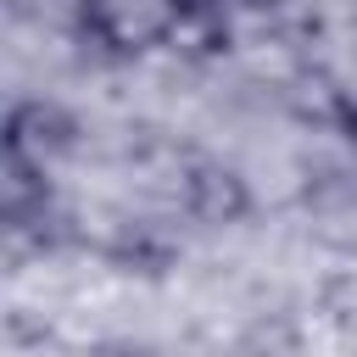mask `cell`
Segmentation results:
<instances>
[{"label": "cell", "instance_id": "1", "mask_svg": "<svg viewBox=\"0 0 357 357\" xmlns=\"http://www.w3.org/2000/svg\"><path fill=\"white\" fill-rule=\"evenodd\" d=\"M178 206L195 223H240L251 212V190L234 167L212 162V156H184L178 162V184H173Z\"/></svg>", "mask_w": 357, "mask_h": 357}, {"label": "cell", "instance_id": "2", "mask_svg": "<svg viewBox=\"0 0 357 357\" xmlns=\"http://www.w3.org/2000/svg\"><path fill=\"white\" fill-rule=\"evenodd\" d=\"M229 28H234L229 0H156V17H151V33L184 56L229 50Z\"/></svg>", "mask_w": 357, "mask_h": 357}, {"label": "cell", "instance_id": "3", "mask_svg": "<svg viewBox=\"0 0 357 357\" xmlns=\"http://www.w3.org/2000/svg\"><path fill=\"white\" fill-rule=\"evenodd\" d=\"M78 145V117L56 100H17L6 112V151L28 156V162H56Z\"/></svg>", "mask_w": 357, "mask_h": 357}, {"label": "cell", "instance_id": "4", "mask_svg": "<svg viewBox=\"0 0 357 357\" xmlns=\"http://www.w3.org/2000/svg\"><path fill=\"white\" fill-rule=\"evenodd\" d=\"M73 33H78V45H84L95 61H128L151 28H139L117 0H78Z\"/></svg>", "mask_w": 357, "mask_h": 357}, {"label": "cell", "instance_id": "5", "mask_svg": "<svg viewBox=\"0 0 357 357\" xmlns=\"http://www.w3.org/2000/svg\"><path fill=\"white\" fill-rule=\"evenodd\" d=\"M45 212H56L50 167L6 151L0 156V223H28V218H45Z\"/></svg>", "mask_w": 357, "mask_h": 357}, {"label": "cell", "instance_id": "6", "mask_svg": "<svg viewBox=\"0 0 357 357\" xmlns=\"http://www.w3.org/2000/svg\"><path fill=\"white\" fill-rule=\"evenodd\" d=\"M89 357H162V351H151V346H139V340H100Z\"/></svg>", "mask_w": 357, "mask_h": 357}, {"label": "cell", "instance_id": "7", "mask_svg": "<svg viewBox=\"0 0 357 357\" xmlns=\"http://www.w3.org/2000/svg\"><path fill=\"white\" fill-rule=\"evenodd\" d=\"M340 134L357 145V95H346V112H340Z\"/></svg>", "mask_w": 357, "mask_h": 357}]
</instances>
